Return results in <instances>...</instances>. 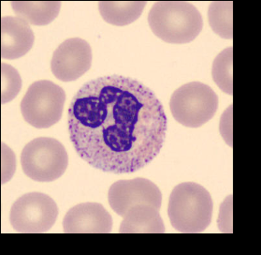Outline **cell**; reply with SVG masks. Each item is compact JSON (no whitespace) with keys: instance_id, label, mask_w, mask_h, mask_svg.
Returning <instances> with one entry per match:
<instances>
[{"instance_id":"2","label":"cell","mask_w":261,"mask_h":255,"mask_svg":"<svg viewBox=\"0 0 261 255\" xmlns=\"http://www.w3.org/2000/svg\"><path fill=\"white\" fill-rule=\"evenodd\" d=\"M153 34L168 43L184 44L195 40L203 28L196 7L187 1H159L148 15Z\"/></svg>"},{"instance_id":"3","label":"cell","mask_w":261,"mask_h":255,"mask_svg":"<svg viewBox=\"0 0 261 255\" xmlns=\"http://www.w3.org/2000/svg\"><path fill=\"white\" fill-rule=\"evenodd\" d=\"M213 210L210 193L197 183H181L170 193L168 214L171 225L179 232H203L210 225Z\"/></svg>"},{"instance_id":"17","label":"cell","mask_w":261,"mask_h":255,"mask_svg":"<svg viewBox=\"0 0 261 255\" xmlns=\"http://www.w3.org/2000/svg\"><path fill=\"white\" fill-rule=\"evenodd\" d=\"M2 103L12 102L15 99L22 87V79L16 68L11 65L2 63Z\"/></svg>"},{"instance_id":"15","label":"cell","mask_w":261,"mask_h":255,"mask_svg":"<svg viewBox=\"0 0 261 255\" xmlns=\"http://www.w3.org/2000/svg\"><path fill=\"white\" fill-rule=\"evenodd\" d=\"M233 2L215 1L208 10V20L213 31L223 39H233Z\"/></svg>"},{"instance_id":"9","label":"cell","mask_w":261,"mask_h":255,"mask_svg":"<svg viewBox=\"0 0 261 255\" xmlns=\"http://www.w3.org/2000/svg\"><path fill=\"white\" fill-rule=\"evenodd\" d=\"M91 46L80 38L68 39L58 46L51 61V73L63 82H72L91 68Z\"/></svg>"},{"instance_id":"19","label":"cell","mask_w":261,"mask_h":255,"mask_svg":"<svg viewBox=\"0 0 261 255\" xmlns=\"http://www.w3.org/2000/svg\"><path fill=\"white\" fill-rule=\"evenodd\" d=\"M232 196L229 195L221 204L219 214V228L221 231H226V226H229L231 223L232 216Z\"/></svg>"},{"instance_id":"1","label":"cell","mask_w":261,"mask_h":255,"mask_svg":"<svg viewBox=\"0 0 261 255\" xmlns=\"http://www.w3.org/2000/svg\"><path fill=\"white\" fill-rule=\"evenodd\" d=\"M68 132L77 153L93 167L133 173L159 155L167 117L147 86L128 77L104 76L75 94L68 109Z\"/></svg>"},{"instance_id":"13","label":"cell","mask_w":261,"mask_h":255,"mask_svg":"<svg viewBox=\"0 0 261 255\" xmlns=\"http://www.w3.org/2000/svg\"><path fill=\"white\" fill-rule=\"evenodd\" d=\"M18 17L33 26H46L51 23L60 12L59 1H13L11 3Z\"/></svg>"},{"instance_id":"12","label":"cell","mask_w":261,"mask_h":255,"mask_svg":"<svg viewBox=\"0 0 261 255\" xmlns=\"http://www.w3.org/2000/svg\"><path fill=\"white\" fill-rule=\"evenodd\" d=\"M120 233H164L159 210L148 204L133 206L124 216Z\"/></svg>"},{"instance_id":"18","label":"cell","mask_w":261,"mask_h":255,"mask_svg":"<svg viewBox=\"0 0 261 255\" xmlns=\"http://www.w3.org/2000/svg\"><path fill=\"white\" fill-rule=\"evenodd\" d=\"M220 132L227 145L232 147V104L222 114Z\"/></svg>"},{"instance_id":"5","label":"cell","mask_w":261,"mask_h":255,"mask_svg":"<svg viewBox=\"0 0 261 255\" xmlns=\"http://www.w3.org/2000/svg\"><path fill=\"white\" fill-rule=\"evenodd\" d=\"M21 164L24 174L35 181H54L67 170L68 153L57 139L40 137L23 148Z\"/></svg>"},{"instance_id":"11","label":"cell","mask_w":261,"mask_h":255,"mask_svg":"<svg viewBox=\"0 0 261 255\" xmlns=\"http://www.w3.org/2000/svg\"><path fill=\"white\" fill-rule=\"evenodd\" d=\"M1 57L17 59L23 57L34 44V33L22 18L4 16L1 20Z\"/></svg>"},{"instance_id":"10","label":"cell","mask_w":261,"mask_h":255,"mask_svg":"<svg viewBox=\"0 0 261 255\" xmlns=\"http://www.w3.org/2000/svg\"><path fill=\"white\" fill-rule=\"evenodd\" d=\"M63 228L65 233H110L113 219L102 204L84 203L68 210Z\"/></svg>"},{"instance_id":"8","label":"cell","mask_w":261,"mask_h":255,"mask_svg":"<svg viewBox=\"0 0 261 255\" xmlns=\"http://www.w3.org/2000/svg\"><path fill=\"white\" fill-rule=\"evenodd\" d=\"M108 200L114 212L124 217L133 206L140 204H148L160 210L162 194L154 183L138 177L114 183L109 190Z\"/></svg>"},{"instance_id":"6","label":"cell","mask_w":261,"mask_h":255,"mask_svg":"<svg viewBox=\"0 0 261 255\" xmlns=\"http://www.w3.org/2000/svg\"><path fill=\"white\" fill-rule=\"evenodd\" d=\"M66 93L51 81L41 80L30 85L21 102L23 119L37 129H47L62 118Z\"/></svg>"},{"instance_id":"7","label":"cell","mask_w":261,"mask_h":255,"mask_svg":"<svg viewBox=\"0 0 261 255\" xmlns=\"http://www.w3.org/2000/svg\"><path fill=\"white\" fill-rule=\"evenodd\" d=\"M58 215L57 203L41 193H29L12 204L10 221L20 233L47 232L54 226Z\"/></svg>"},{"instance_id":"16","label":"cell","mask_w":261,"mask_h":255,"mask_svg":"<svg viewBox=\"0 0 261 255\" xmlns=\"http://www.w3.org/2000/svg\"><path fill=\"white\" fill-rule=\"evenodd\" d=\"M233 48L228 47L216 57L212 75L217 86L228 95L233 94Z\"/></svg>"},{"instance_id":"4","label":"cell","mask_w":261,"mask_h":255,"mask_svg":"<svg viewBox=\"0 0 261 255\" xmlns=\"http://www.w3.org/2000/svg\"><path fill=\"white\" fill-rule=\"evenodd\" d=\"M170 107L178 123L188 128H199L215 117L218 97L209 85L192 82L174 91Z\"/></svg>"},{"instance_id":"14","label":"cell","mask_w":261,"mask_h":255,"mask_svg":"<svg viewBox=\"0 0 261 255\" xmlns=\"http://www.w3.org/2000/svg\"><path fill=\"white\" fill-rule=\"evenodd\" d=\"M145 6V1H101L98 10L107 23L124 27L139 19Z\"/></svg>"}]
</instances>
